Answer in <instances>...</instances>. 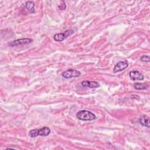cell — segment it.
<instances>
[{
    "label": "cell",
    "mask_w": 150,
    "mask_h": 150,
    "mask_svg": "<svg viewBox=\"0 0 150 150\" xmlns=\"http://www.w3.org/2000/svg\"><path fill=\"white\" fill-rule=\"evenodd\" d=\"M50 129L47 127H44L39 129H33L29 131V135L32 137H36L39 135L42 137H46L50 134Z\"/></svg>",
    "instance_id": "1"
},
{
    "label": "cell",
    "mask_w": 150,
    "mask_h": 150,
    "mask_svg": "<svg viewBox=\"0 0 150 150\" xmlns=\"http://www.w3.org/2000/svg\"><path fill=\"white\" fill-rule=\"evenodd\" d=\"M79 120L83 121H92L96 118V116L92 112L88 110H80L76 114Z\"/></svg>",
    "instance_id": "2"
},
{
    "label": "cell",
    "mask_w": 150,
    "mask_h": 150,
    "mask_svg": "<svg viewBox=\"0 0 150 150\" xmlns=\"http://www.w3.org/2000/svg\"><path fill=\"white\" fill-rule=\"evenodd\" d=\"M73 32H74L73 30L70 29V30H67L66 31L63 33H56L53 36V39L56 42H62L65 39L68 38L69 36L72 35Z\"/></svg>",
    "instance_id": "3"
},
{
    "label": "cell",
    "mask_w": 150,
    "mask_h": 150,
    "mask_svg": "<svg viewBox=\"0 0 150 150\" xmlns=\"http://www.w3.org/2000/svg\"><path fill=\"white\" fill-rule=\"evenodd\" d=\"M81 76V73L74 69H68L62 73V76L65 79H70L73 77H78Z\"/></svg>",
    "instance_id": "4"
},
{
    "label": "cell",
    "mask_w": 150,
    "mask_h": 150,
    "mask_svg": "<svg viewBox=\"0 0 150 150\" xmlns=\"http://www.w3.org/2000/svg\"><path fill=\"white\" fill-rule=\"evenodd\" d=\"M32 41H33V40L30 38H22V39H17V40H13L12 42H11L9 43V45L10 46L24 45L29 44V43L32 42Z\"/></svg>",
    "instance_id": "5"
},
{
    "label": "cell",
    "mask_w": 150,
    "mask_h": 150,
    "mask_svg": "<svg viewBox=\"0 0 150 150\" xmlns=\"http://www.w3.org/2000/svg\"><path fill=\"white\" fill-rule=\"evenodd\" d=\"M128 66V63L127 62L125 61H120L117 63V64L115 66L113 69V72L114 73H116L117 72L121 71L127 68Z\"/></svg>",
    "instance_id": "6"
},
{
    "label": "cell",
    "mask_w": 150,
    "mask_h": 150,
    "mask_svg": "<svg viewBox=\"0 0 150 150\" xmlns=\"http://www.w3.org/2000/svg\"><path fill=\"white\" fill-rule=\"evenodd\" d=\"M129 76L130 79L132 80H143L144 79V77L143 74L137 70H134V71H131L129 73Z\"/></svg>",
    "instance_id": "7"
},
{
    "label": "cell",
    "mask_w": 150,
    "mask_h": 150,
    "mask_svg": "<svg viewBox=\"0 0 150 150\" xmlns=\"http://www.w3.org/2000/svg\"><path fill=\"white\" fill-rule=\"evenodd\" d=\"M81 85L83 87H88L90 88H97L100 87V84L96 81H83L81 82Z\"/></svg>",
    "instance_id": "8"
},
{
    "label": "cell",
    "mask_w": 150,
    "mask_h": 150,
    "mask_svg": "<svg viewBox=\"0 0 150 150\" xmlns=\"http://www.w3.org/2000/svg\"><path fill=\"white\" fill-rule=\"evenodd\" d=\"M139 122L142 126L149 127V118L148 116L145 115H142L139 119Z\"/></svg>",
    "instance_id": "9"
},
{
    "label": "cell",
    "mask_w": 150,
    "mask_h": 150,
    "mask_svg": "<svg viewBox=\"0 0 150 150\" xmlns=\"http://www.w3.org/2000/svg\"><path fill=\"white\" fill-rule=\"evenodd\" d=\"M25 6L26 8L28 10V11L30 13H34L35 12V3L33 1H26L25 3Z\"/></svg>",
    "instance_id": "10"
},
{
    "label": "cell",
    "mask_w": 150,
    "mask_h": 150,
    "mask_svg": "<svg viewBox=\"0 0 150 150\" xmlns=\"http://www.w3.org/2000/svg\"><path fill=\"white\" fill-rule=\"evenodd\" d=\"M134 87L137 90H145L146 88L145 84L143 83H135L134 85Z\"/></svg>",
    "instance_id": "11"
},
{
    "label": "cell",
    "mask_w": 150,
    "mask_h": 150,
    "mask_svg": "<svg viewBox=\"0 0 150 150\" xmlns=\"http://www.w3.org/2000/svg\"><path fill=\"white\" fill-rule=\"evenodd\" d=\"M141 60L142 62H149V56L148 55H142L141 58Z\"/></svg>",
    "instance_id": "12"
},
{
    "label": "cell",
    "mask_w": 150,
    "mask_h": 150,
    "mask_svg": "<svg viewBox=\"0 0 150 150\" xmlns=\"http://www.w3.org/2000/svg\"><path fill=\"white\" fill-rule=\"evenodd\" d=\"M62 2V4H60V5H59L58 8H59V9H60V10H64V9L66 8V4H65L64 1H63Z\"/></svg>",
    "instance_id": "13"
}]
</instances>
